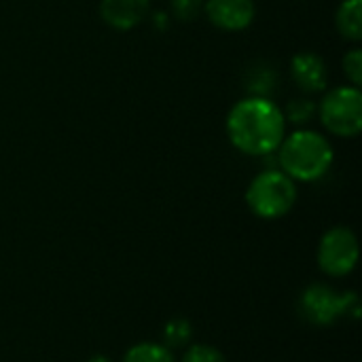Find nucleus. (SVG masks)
Masks as SVG:
<instances>
[{
	"mask_svg": "<svg viewBox=\"0 0 362 362\" xmlns=\"http://www.w3.org/2000/svg\"><path fill=\"white\" fill-rule=\"evenodd\" d=\"M227 136L231 144L252 157H265L278 151L286 136L282 108L269 98L248 95L233 104L227 115Z\"/></svg>",
	"mask_w": 362,
	"mask_h": 362,
	"instance_id": "obj_1",
	"label": "nucleus"
},
{
	"mask_svg": "<svg viewBox=\"0 0 362 362\" xmlns=\"http://www.w3.org/2000/svg\"><path fill=\"white\" fill-rule=\"evenodd\" d=\"M331 142L312 129H297L278 146L280 170L299 182H314L322 178L333 165Z\"/></svg>",
	"mask_w": 362,
	"mask_h": 362,
	"instance_id": "obj_2",
	"label": "nucleus"
},
{
	"mask_svg": "<svg viewBox=\"0 0 362 362\" xmlns=\"http://www.w3.org/2000/svg\"><path fill=\"white\" fill-rule=\"evenodd\" d=\"M246 204L250 212L263 221L282 218L297 204V185L282 170H265L248 185Z\"/></svg>",
	"mask_w": 362,
	"mask_h": 362,
	"instance_id": "obj_3",
	"label": "nucleus"
},
{
	"mask_svg": "<svg viewBox=\"0 0 362 362\" xmlns=\"http://www.w3.org/2000/svg\"><path fill=\"white\" fill-rule=\"evenodd\" d=\"M299 314L314 327H331L348 314L358 316L361 305L354 293H339L327 284H312L299 299Z\"/></svg>",
	"mask_w": 362,
	"mask_h": 362,
	"instance_id": "obj_4",
	"label": "nucleus"
},
{
	"mask_svg": "<svg viewBox=\"0 0 362 362\" xmlns=\"http://www.w3.org/2000/svg\"><path fill=\"white\" fill-rule=\"evenodd\" d=\"M318 115L322 125L339 138H354L362 129V93L358 87L344 85L325 93Z\"/></svg>",
	"mask_w": 362,
	"mask_h": 362,
	"instance_id": "obj_5",
	"label": "nucleus"
},
{
	"mask_svg": "<svg viewBox=\"0 0 362 362\" xmlns=\"http://www.w3.org/2000/svg\"><path fill=\"white\" fill-rule=\"evenodd\" d=\"M358 238L348 227L329 229L318 244V267L331 278H344L358 263Z\"/></svg>",
	"mask_w": 362,
	"mask_h": 362,
	"instance_id": "obj_6",
	"label": "nucleus"
},
{
	"mask_svg": "<svg viewBox=\"0 0 362 362\" xmlns=\"http://www.w3.org/2000/svg\"><path fill=\"white\" fill-rule=\"evenodd\" d=\"M206 17L221 30H246L257 13L255 0H204Z\"/></svg>",
	"mask_w": 362,
	"mask_h": 362,
	"instance_id": "obj_7",
	"label": "nucleus"
},
{
	"mask_svg": "<svg viewBox=\"0 0 362 362\" xmlns=\"http://www.w3.org/2000/svg\"><path fill=\"white\" fill-rule=\"evenodd\" d=\"M291 74L297 87L305 93H322L329 85V70L320 55L301 51L291 62Z\"/></svg>",
	"mask_w": 362,
	"mask_h": 362,
	"instance_id": "obj_8",
	"label": "nucleus"
},
{
	"mask_svg": "<svg viewBox=\"0 0 362 362\" xmlns=\"http://www.w3.org/2000/svg\"><path fill=\"white\" fill-rule=\"evenodd\" d=\"M148 0H102L100 17L115 30H132L148 15Z\"/></svg>",
	"mask_w": 362,
	"mask_h": 362,
	"instance_id": "obj_9",
	"label": "nucleus"
},
{
	"mask_svg": "<svg viewBox=\"0 0 362 362\" xmlns=\"http://www.w3.org/2000/svg\"><path fill=\"white\" fill-rule=\"evenodd\" d=\"M335 25L346 40L362 38V0H344L335 15Z\"/></svg>",
	"mask_w": 362,
	"mask_h": 362,
	"instance_id": "obj_10",
	"label": "nucleus"
},
{
	"mask_svg": "<svg viewBox=\"0 0 362 362\" xmlns=\"http://www.w3.org/2000/svg\"><path fill=\"white\" fill-rule=\"evenodd\" d=\"M123 362H176V358H174V352L165 348L163 344L142 341V344L132 346L125 352Z\"/></svg>",
	"mask_w": 362,
	"mask_h": 362,
	"instance_id": "obj_11",
	"label": "nucleus"
},
{
	"mask_svg": "<svg viewBox=\"0 0 362 362\" xmlns=\"http://www.w3.org/2000/svg\"><path fill=\"white\" fill-rule=\"evenodd\" d=\"M191 339H193V325L187 318H172L163 327V346L170 348L172 352L191 346Z\"/></svg>",
	"mask_w": 362,
	"mask_h": 362,
	"instance_id": "obj_12",
	"label": "nucleus"
},
{
	"mask_svg": "<svg viewBox=\"0 0 362 362\" xmlns=\"http://www.w3.org/2000/svg\"><path fill=\"white\" fill-rule=\"evenodd\" d=\"M316 112V106L310 98H297V100H291L288 106L282 110L284 115V121H291L295 125H305Z\"/></svg>",
	"mask_w": 362,
	"mask_h": 362,
	"instance_id": "obj_13",
	"label": "nucleus"
},
{
	"mask_svg": "<svg viewBox=\"0 0 362 362\" xmlns=\"http://www.w3.org/2000/svg\"><path fill=\"white\" fill-rule=\"evenodd\" d=\"M180 362H227L225 354L208 344H193L185 348Z\"/></svg>",
	"mask_w": 362,
	"mask_h": 362,
	"instance_id": "obj_14",
	"label": "nucleus"
},
{
	"mask_svg": "<svg viewBox=\"0 0 362 362\" xmlns=\"http://www.w3.org/2000/svg\"><path fill=\"white\" fill-rule=\"evenodd\" d=\"M344 74L348 76L352 87L362 85V49L354 47L344 57Z\"/></svg>",
	"mask_w": 362,
	"mask_h": 362,
	"instance_id": "obj_15",
	"label": "nucleus"
},
{
	"mask_svg": "<svg viewBox=\"0 0 362 362\" xmlns=\"http://www.w3.org/2000/svg\"><path fill=\"white\" fill-rule=\"evenodd\" d=\"M204 13V0H172V15L180 21L197 19Z\"/></svg>",
	"mask_w": 362,
	"mask_h": 362,
	"instance_id": "obj_16",
	"label": "nucleus"
},
{
	"mask_svg": "<svg viewBox=\"0 0 362 362\" xmlns=\"http://www.w3.org/2000/svg\"><path fill=\"white\" fill-rule=\"evenodd\" d=\"M85 362H112L108 356H104V354H93L91 358H87Z\"/></svg>",
	"mask_w": 362,
	"mask_h": 362,
	"instance_id": "obj_17",
	"label": "nucleus"
}]
</instances>
